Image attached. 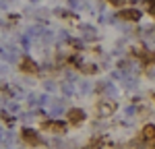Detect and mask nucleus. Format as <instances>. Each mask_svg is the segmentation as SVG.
Masks as SVG:
<instances>
[{
    "mask_svg": "<svg viewBox=\"0 0 155 149\" xmlns=\"http://www.w3.org/2000/svg\"><path fill=\"white\" fill-rule=\"evenodd\" d=\"M19 68L27 74H35L37 73V62L33 60V58H29V56H23L21 62H19Z\"/></svg>",
    "mask_w": 155,
    "mask_h": 149,
    "instance_id": "obj_1",
    "label": "nucleus"
},
{
    "mask_svg": "<svg viewBox=\"0 0 155 149\" xmlns=\"http://www.w3.org/2000/svg\"><path fill=\"white\" fill-rule=\"evenodd\" d=\"M118 19H122V21H139L141 19V11H137V8H120Z\"/></svg>",
    "mask_w": 155,
    "mask_h": 149,
    "instance_id": "obj_3",
    "label": "nucleus"
},
{
    "mask_svg": "<svg viewBox=\"0 0 155 149\" xmlns=\"http://www.w3.org/2000/svg\"><path fill=\"white\" fill-rule=\"evenodd\" d=\"M143 137L147 139V141H155V126L153 124H147L143 128Z\"/></svg>",
    "mask_w": 155,
    "mask_h": 149,
    "instance_id": "obj_5",
    "label": "nucleus"
},
{
    "mask_svg": "<svg viewBox=\"0 0 155 149\" xmlns=\"http://www.w3.org/2000/svg\"><path fill=\"white\" fill-rule=\"evenodd\" d=\"M66 120H68V124H81L85 120V112L81 108H71L66 112Z\"/></svg>",
    "mask_w": 155,
    "mask_h": 149,
    "instance_id": "obj_2",
    "label": "nucleus"
},
{
    "mask_svg": "<svg viewBox=\"0 0 155 149\" xmlns=\"http://www.w3.org/2000/svg\"><path fill=\"white\" fill-rule=\"evenodd\" d=\"M21 137H23V139L27 141V143H29V145H37V143H39V137H37L35 131H29V128H25L23 133H21Z\"/></svg>",
    "mask_w": 155,
    "mask_h": 149,
    "instance_id": "obj_4",
    "label": "nucleus"
}]
</instances>
